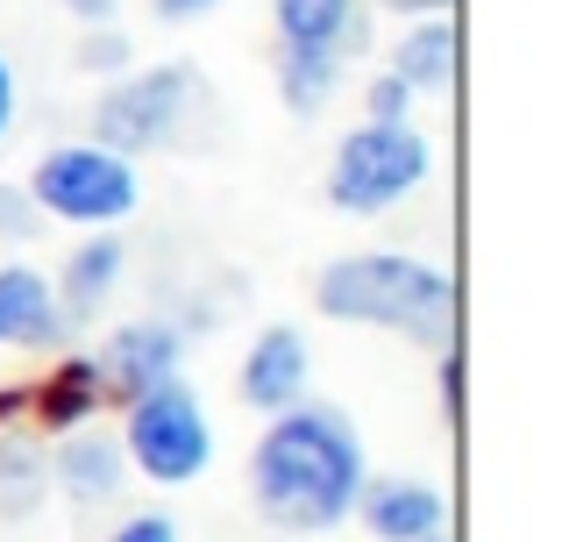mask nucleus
Segmentation results:
<instances>
[{
    "instance_id": "nucleus-1",
    "label": "nucleus",
    "mask_w": 562,
    "mask_h": 542,
    "mask_svg": "<svg viewBox=\"0 0 562 542\" xmlns=\"http://www.w3.org/2000/svg\"><path fill=\"white\" fill-rule=\"evenodd\" d=\"M371 478L363 429L328 400H300L285 414H263V435L249 450V507L271 535L314 542L357 515V493Z\"/></svg>"
},
{
    "instance_id": "nucleus-2",
    "label": "nucleus",
    "mask_w": 562,
    "mask_h": 542,
    "mask_svg": "<svg viewBox=\"0 0 562 542\" xmlns=\"http://www.w3.org/2000/svg\"><path fill=\"white\" fill-rule=\"evenodd\" d=\"M314 314L342 329H384L420 350L456 343V278L413 251H349L314 278Z\"/></svg>"
},
{
    "instance_id": "nucleus-3",
    "label": "nucleus",
    "mask_w": 562,
    "mask_h": 542,
    "mask_svg": "<svg viewBox=\"0 0 562 542\" xmlns=\"http://www.w3.org/2000/svg\"><path fill=\"white\" fill-rule=\"evenodd\" d=\"M206 108H214V93H206V71L192 65V57L143 65V71L108 79V93L93 100V143H108V151H122V157L192 151Z\"/></svg>"
},
{
    "instance_id": "nucleus-4",
    "label": "nucleus",
    "mask_w": 562,
    "mask_h": 542,
    "mask_svg": "<svg viewBox=\"0 0 562 542\" xmlns=\"http://www.w3.org/2000/svg\"><path fill=\"white\" fill-rule=\"evenodd\" d=\"M29 200L43 222H71V229H122L143 208V172L136 157L108 151V143L79 136V143H50L29 165Z\"/></svg>"
},
{
    "instance_id": "nucleus-5",
    "label": "nucleus",
    "mask_w": 562,
    "mask_h": 542,
    "mask_svg": "<svg viewBox=\"0 0 562 542\" xmlns=\"http://www.w3.org/2000/svg\"><path fill=\"white\" fill-rule=\"evenodd\" d=\"M122 457L136 478H150L165 493L214 472V421H206V400L186 386V372L122 400Z\"/></svg>"
},
{
    "instance_id": "nucleus-6",
    "label": "nucleus",
    "mask_w": 562,
    "mask_h": 542,
    "mask_svg": "<svg viewBox=\"0 0 562 542\" xmlns=\"http://www.w3.org/2000/svg\"><path fill=\"white\" fill-rule=\"evenodd\" d=\"M427 179H435V143L413 122H357L335 143V165L321 179V193L342 214H392Z\"/></svg>"
},
{
    "instance_id": "nucleus-7",
    "label": "nucleus",
    "mask_w": 562,
    "mask_h": 542,
    "mask_svg": "<svg viewBox=\"0 0 562 542\" xmlns=\"http://www.w3.org/2000/svg\"><path fill=\"white\" fill-rule=\"evenodd\" d=\"M93 364H100L108 400L122 407V400H136V392H150V386H165V378L186 372V329L179 321H157V314L122 321V329H108V343L93 350Z\"/></svg>"
},
{
    "instance_id": "nucleus-8",
    "label": "nucleus",
    "mask_w": 562,
    "mask_h": 542,
    "mask_svg": "<svg viewBox=\"0 0 562 542\" xmlns=\"http://www.w3.org/2000/svg\"><path fill=\"white\" fill-rule=\"evenodd\" d=\"M235 392L257 414H285L314 392V343H306L292 321H271V329L249 335L243 364H235Z\"/></svg>"
},
{
    "instance_id": "nucleus-9",
    "label": "nucleus",
    "mask_w": 562,
    "mask_h": 542,
    "mask_svg": "<svg viewBox=\"0 0 562 542\" xmlns=\"http://www.w3.org/2000/svg\"><path fill=\"white\" fill-rule=\"evenodd\" d=\"M122 278H128V243H122V229H86V236L71 243L65 272L50 278V286H57V307H65V321H71V335L93 329V321L108 314V300L122 292Z\"/></svg>"
},
{
    "instance_id": "nucleus-10",
    "label": "nucleus",
    "mask_w": 562,
    "mask_h": 542,
    "mask_svg": "<svg viewBox=\"0 0 562 542\" xmlns=\"http://www.w3.org/2000/svg\"><path fill=\"white\" fill-rule=\"evenodd\" d=\"M108 414V386H100V364L93 350H65L50 372L29 386V429L36 435H71V429H93Z\"/></svg>"
},
{
    "instance_id": "nucleus-11",
    "label": "nucleus",
    "mask_w": 562,
    "mask_h": 542,
    "mask_svg": "<svg viewBox=\"0 0 562 542\" xmlns=\"http://www.w3.org/2000/svg\"><path fill=\"white\" fill-rule=\"evenodd\" d=\"M349 521H363L378 542H420L449 529V493L427 486V478H363Z\"/></svg>"
},
{
    "instance_id": "nucleus-12",
    "label": "nucleus",
    "mask_w": 562,
    "mask_h": 542,
    "mask_svg": "<svg viewBox=\"0 0 562 542\" xmlns=\"http://www.w3.org/2000/svg\"><path fill=\"white\" fill-rule=\"evenodd\" d=\"M0 343L8 350H65L71 343V321L57 307L50 272L36 265H0Z\"/></svg>"
},
{
    "instance_id": "nucleus-13",
    "label": "nucleus",
    "mask_w": 562,
    "mask_h": 542,
    "mask_svg": "<svg viewBox=\"0 0 562 542\" xmlns=\"http://www.w3.org/2000/svg\"><path fill=\"white\" fill-rule=\"evenodd\" d=\"M50 486L79 507H100L128 486V457H122V435H100V429H71V435H50Z\"/></svg>"
},
{
    "instance_id": "nucleus-14",
    "label": "nucleus",
    "mask_w": 562,
    "mask_h": 542,
    "mask_svg": "<svg viewBox=\"0 0 562 542\" xmlns=\"http://www.w3.org/2000/svg\"><path fill=\"white\" fill-rule=\"evenodd\" d=\"M271 29L292 51L357 57L363 43H371V8H363V0H271Z\"/></svg>"
},
{
    "instance_id": "nucleus-15",
    "label": "nucleus",
    "mask_w": 562,
    "mask_h": 542,
    "mask_svg": "<svg viewBox=\"0 0 562 542\" xmlns=\"http://www.w3.org/2000/svg\"><path fill=\"white\" fill-rule=\"evenodd\" d=\"M384 71H398L413 93H456V71H463V29H456V14H420V22H406Z\"/></svg>"
},
{
    "instance_id": "nucleus-16",
    "label": "nucleus",
    "mask_w": 562,
    "mask_h": 542,
    "mask_svg": "<svg viewBox=\"0 0 562 542\" xmlns=\"http://www.w3.org/2000/svg\"><path fill=\"white\" fill-rule=\"evenodd\" d=\"M342 79H349L342 51H292V43H278V100H285L300 122H314V114L342 93Z\"/></svg>"
},
{
    "instance_id": "nucleus-17",
    "label": "nucleus",
    "mask_w": 562,
    "mask_h": 542,
    "mask_svg": "<svg viewBox=\"0 0 562 542\" xmlns=\"http://www.w3.org/2000/svg\"><path fill=\"white\" fill-rule=\"evenodd\" d=\"M50 500V457L29 429H0V521H29Z\"/></svg>"
},
{
    "instance_id": "nucleus-18",
    "label": "nucleus",
    "mask_w": 562,
    "mask_h": 542,
    "mask_svg": "<svg viewBox=\"0 0 562 542\" xmlns=\"http://www.w3.org/2000/svg\"><path fill=\"white\" fill-rule=\"evenodd\" d=\"M71 65H79L86 79H122V71H136V43H128L122 22H100V29H86V36H79Z\"/></svg>"
},
{
    "instance_id": "nucleus-19",
    "label": "nucleus",
    "mask_w": 562,
    "mask_h": 542,
    "mask_svg": "<svg viewBox=\"0 0 562 542\" xmlns=\"http://www.w3.org/2000/svg\"><path fill=\"white\" fill-rule=\"evenodd\" d=\"M413 86L398 79V71H371V86H363V122H413Z\"/></svg>"
},
{
    "instance_id": "nucleus-20",
    "label": "nucleus",
    "mask_w": 562,
    "mask_h": 542,
    "mask_svg": "<svg viewBox=\"0 0 562 542\" xmlns=\"http://www.w3.org/2000/svg\"><path fill=\"white\" fill-rule=\"evenodd\" d=\"M43 236V214L29 200L22 179H0V243H36Z\"/></svg>"
},
{
    "instance_id": "nucleus-21",
    "label": "nucleus",
    "mask_w": 562,
    "mask_h": 542,
    "mask_svg": "<svg viewBox=\"0 0 562 542\" xmlns=\"http://www.w3.org/2000/svg\"><path fill=\"white\" fill-rule=\"evenodd\" d=\"M435 392H441V421H449V435L463 429V343L435 350Z\"/></svg>"
},
{
    "instance_id": "nucleus-22",
    "label": "nucleus",
    "mask_w": 562,
    "mask_h": 542,
    "mask_svg": "<svg viewBox=\"0 0 562 542\" xmlns=\"http://www.w3.org/2000/svg\"><path fill=\"white\" fill-rule=\"evenodd\" d=\"M108 542H179V521H171L165 507H143V515H128Z\"/></svg>"
},
{
    "instance_id": "nucleus-23",
    "label": "nucleus",
    "mask_w": 562,
    "mask_h": 542,
    "mask_svg": "<svg viewBox=\"0 0 562 542\" xmlns=\"http://www.w3.org/2000/svg\"><path fill=\"white\" fill-rule=\"evenodd\" d=\"M228 0H150V14L157 22H171V29H186V22H206V14H221Z\"/></svg>"
},
{
    "instance_id": "nucleus-24",
    "label": "nucleus",
    "mask_w": 562,
    "mask_h": 542,
    "mask_svg": "<svg viewBox=\"0 0 562 542\" xmlns=\"http://www.w3.org/2000/svg\"><path fill=\"white\" fill-rule=\"evenodd\" d=\"M14 122H22V86H14V65L0 57V143L14 136Z\"/></svg>"
},
{
    "instance_id": "nucleus-25",
    "label": "nucleus",
    "mask_w": 562,
    "mask_h": 542,
    "mask_svg": "<svg viewBox=\"0 0 562 542\" xmlns=\"http://www.w3.org/2000/svg\"><path fill=\"white\" fill-rule=\"evenodd\" d=\"M378 14H398V22H420V14H456V0H363Z\"/></svg>"
},
{
    "instance_id": "nucleus-26",
    "label": "nucleus",
    "mask_w": 562,
    "mask_h": 542,
    "mask_svg": "<svg viewBox=\"0 0 562 542\" xmlns=\"http://www.w3.org/2000/svg\"><path fill=\"white\" fill-rule=\"evenodd\" d=\"M0 429H29V386H0Z\"/></svg>"
},
{
    "instance_id": "nucleus-27",
    "label": "nucleus",
    "mask_w": 562,
    "mask_h": 542,
    "mask_svg": "<svg viewBox=\"0 0 562 542\" xmlns=\"http://www.w3.org/2000/svg\"><path fill=\"white\" fill-rule=\"evenodd\" d=\"M65 14H79L86 29H100V22H114V14H122V0H65Z\"/></svg>"
},
{
    "instance_id": "nucleus-28",
    "label": "nucleus",
    "mask_w": 562,
    "mask_h": 542,
    "mask_svg": "<svg viewBox=\"0 0 562 542\" xmlns=\"http://www.w3.org/2000/svg\"><path fill=\"white\" fill-rule=\"evenodd\" d=\"M420 542H456V535H449V529H441V535H420Z\"/></svg>"
},
{
    "instance_id": "nucleus-29",
    "label": "nucleus",
    "mask_w": 562,
    "mask_h": 542,
    "mask_svg": "<svg viewBox=\"0 0 562 542\" xmlns=\"http://www.w3.org/2000/svg\"><path fill=\"white\" fill-rule=\"evenodd\" d=\"M278 542H285V535H278Z\"/></svg>"
}]
</instances>
